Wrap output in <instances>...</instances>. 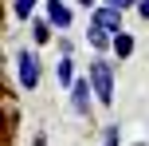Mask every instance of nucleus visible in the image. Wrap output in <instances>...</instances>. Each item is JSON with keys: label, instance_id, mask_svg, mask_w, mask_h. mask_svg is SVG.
<instances>
[{"label": "nucleus", "instance_id": "6e6552de", "mask_svg": "<svg viewBox=\"0 0 149 146\" xmlns=\"http://www.w3.org/2000/svg\"><path fill=\"white\" fill-rule=\"evenodd\" d=\"M134 36H130V32H122V36H114V55H118V59H130V55H134Z\"/></svg>", "mask_w": 149, "mask_h": 146}, {"label": "nucleus", "instance_id": "1a4fd4ad", "mask_svg": "<svg viewBox=\"0 0 149 146\" xmlns=\"http://www.w3.org/2000/svg\"><path fill=\"white\" fill-rule=\"evenodd\" d=\"M31 39H36V44H47V39H51V20H47V16L31 20Z\"/></svg>", "mask_w": 149, "mask_h": 146}, {"label": "nucleus", "instance_id": "20e7f679", "mask_svg": "<svg viewBox=\"0 0 149 146\" xmlns=\"http://www.w3.org/2000/svg\"><path fill=\"white\" fill-rule=\"evenodd\" d=\"M43 16L51 20V28H55V32H67L71 24H74V12H71L67 0H43Z\"/></svg>", "mask_w": 149, "mask_h": 146}, {"label": "nucleus", "instance_id": "9d476101", "mask_svg": "<svg viewBox=\"0 0 149 146\" xmlns=\"http://www.w3.org/2000/svg\"><path fill=\"white\" fill-rule=\"evenodd\" d=\"M36 4H39V0H12V12H16V20H31Z\"/></svg>", "mask_w": 149, "mask_h": 146}, {"label": "nucleus", "instance_id": "f8f14e48", "mask_svg": "<svg viewBox=\"0 0 149 146\" xmlns=\"http://www.w3.org/2000/svg\"><path fill=\"white\" fill-rule=\"evenodd\" d=\"M106 8H118V12H126V8H137V0H102Z\"/></svg>", "mask_w": 149, "mask_h": 146}, {"label": "nucleus", "instance_id": "7ed1b4c3", "mask_svg": "<svg viewBox=\"0 0 149 146\" xmlns=\"http://www.w3.org/2000/svg\"><path fill=\"white\" fill-rule=\"evenodd\" d=\"M71 111L82 118H90V111H94V87H90V75H79L71 87Z\"/></svg>", "mask_w": 149, "mask_h": 146}, {"label": "nucleus", "instance_id": "2eb2a0df", "mask_svg": "<svg viewBox=\"0 0 149 146\" xmlns=\"http://www.w3.org/2000/svg\"><path fill=\"white\" fill-rule=\"evenodd\" d=\"M31 146H47V134H36V138H31Z\"/></svg>", "mask_w": 149, "mask_h": 146}, {"label": "nucleus", "instance_id": "423d86ee", "mask_svg": "<svg viewBox=\"0 0 149 146\" xmlns=\"http://www.w3.org/2000/svg\"><path fill=\"white\" fill-rule=\"evenodd\" d=\"M86 44L94 47L98 55H102V51H114V36L102 32V28H94V24H86Z\"/></svg>", "mask_w": 149, "mask_h": 146}, {"label": "nucleus", "instance_id": "f257e3e1", "mask_svg": "<svg viewBox=\"0 0 149 146\" xmlns=\"http://www.w3.org/2000/svg\"><path fill=\"white\" fill-rule=\"evenodd\" d=\"M86 75H90V87H94V99L102 107H114V59L94 55L86 63Z\"/></svg>", "mask_w": 149, "mask_h": 146}, {"label": "nucleus", "instance_id": "0eeeda50", "mask_svg": "<svg viewBox=\"0 0 149 146\" xmlns=\"http://www.w3.org/2000/svg\"><path fill=\"white\" fill-rule=\"evenodd\" d=\"M55 79H59V87H67V91L74 87V79H79V75H74V59H71V55H63V59L55 63Z\"/></svg>", "mask_w": 149, "mask_h": 146}, {"label": "nucleus", "instance_id": "f03ea898", "mask_svg": "<svg viewBox=\"0 0 149 146\" xmlns=\"http://www.w3.org/2000/svg\"><path fill=\"white\" fill-rule=\"evenodd\" d=\"M16 79H20L24 91H36L39 79H43V71H39V55L31 51V47H20V51H16Z\"/></svg>", "mask_w": 149, "mask_h": 146}, {"label": "nucleus", "instance_id": "ddd939ff", "mask_svg": "<svg viewBox=\"0 0 149 146\" xmlns=\"http://www.w3.org/2000/svg\"><path fill=\"white\" fill-rule=\"evenodd\" d=\"M137 16H141V20H149V0H137V8H134Z\"/></svg>", "mask_w": 149, "mask_h": 146}, {"label": "nucleus", "instance_id": "4468645a", "mask_svg": "<svg viewBox=\"0 0 149 146\" xmlns=\"http://www.w3.org/2000/svg\"><path fill=\"white\" fill-rule=\"evenodd\" d=\"M74 4H79V8H86V12H94V8L102 4V0H74Z\"/></svg>", "mask_w": 149, "mask_h": 146}, {"label": "nucleus", "instance_id": "39448f33", "mask_svg": "<svg viewBox=\"0 0 149 146\" xmlns=\"http://www.w3.org/2000/svg\"><path fill=\"white\" fill-rule=\"evenodd\" d=\"M90 24H94V28H102V32H110V36H122V12L118 8H106V4H98L94 12H90Z\"/></svg>", "mask_w": 149, "mask_h": 146}, {"label": "nucleus", "instance_id": "9b49d317", "mask_svg": "<svg viewBox=\"0 0 149 146\" xmlns=\"http://www.w3.org/2000/svg\"><path fill=\"white\" fill-rule=\"evenodd\" d=\"M102 142H106V146H122V126H118V123H110V126L102 130Z\"/></svg>", "mask_w": 149, "mask_h": 146}]
</instances>
